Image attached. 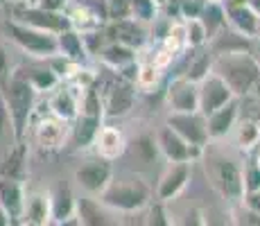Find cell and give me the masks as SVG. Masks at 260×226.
<instances>
[{"mask_svg":"<svg viewBox=\"0 0 260 226\" xmlns=\"http://www.w3.org/2000/svg\"><path fill=\"white\" fill-rule=\"evenodd\" d=\"M199 18H202L204 27H206L208 41H211V37H215L224 25H229L226 23V12H224V3H217V0H208Z\"/></svg>","mask_w":260,"mask_h":226,"instance_id":"obj_29","label":"cell"},{"mask_svg":"<svg viewBox=\"0 0 260 226\" xmlns=\"http://www.w3.org/2000/svg\"><path fill=\"white\" fill-rule=\"evenodd\" d=\"M154 140H156V149L170 163H192L194 158H202V152H204V149L186 143V140L174 132V129H170L168 124L158 129Z\"/></svg>","mask_w":260,"mask_h":226,"instance_id":"obj_10","label":"cell"},{"mask_svg":"<svg viewBox=\"0 0 260 226\" xmlns=\"http://www.w3.org/2000/svg\"><path fill=\"white\" fill-rule=\"evenodd\" d=\"M100 59H102L109 68L122 70L124 66H129V63L136 61V50L129 48V45H124V43L109 41L100 48Z\"/></svg>","mask_w":260,"mask_h":226,"instance_id":"obj_27","label":"cell"},{"mask_svg":"<svg viewBox=\"0 0 260 226\" xmlns=\"http://www.w3.org/2000/svg\"><path fill=\"white\" fill-rule=\"evenodd\" d=\"M256 163H258V168H260V156H258V160H256Z\"/></svg>","mask_w":260,"mask_h":226,"instance_id":"obj_49","label":"cell"},{"mask_svg":"<svg viewBox=\"0 0 260 226\" xmlns=\"http://www.w3.org/2000/svg\"><path fill=\"white\" fill-rule=\"evenodd\" d=\"M247 3H249V7H251L253 12H256L258 16H260V0H247Z\"/></svg>","mask_w":260,"mask_h":226,"instance_id":"obj_46","label":"cell"},{"mask_svg":"<svg viewBox=\"0 0 260 226\" xmlns=\"http://www.w3.org/2000/svg\"><path fill=\"white\" fill-rule=\"evenodd\" d=\"M104 3H107V18L109 21H120V18L129 16L127 0H104Z\"/></svg>","mask_w":260,"mask_h":226,"instance_id":"obj_39","label":"cell"},{"mask_svg":"<svg viewBox=\"0 0 260 226\" xmlns=\"http://www.w3.org/2000/svg\"><path fill=\"white\" fill-rule=\"evenodd\" d=\"M104 206L100 199H93V195L75 199V217L77 224H88V226H100V224H113L111 219H107Z\"/></svg>","mask_w":260,"mask_h":226,"instance_id":"obj_25","label":"cell"},{"mask_svg":"<svg viewBox=\"0 0 260 226\" xmlns=\"http://www.w3.org/2000/svg\"><path fill=\"white\" fill-rule=\"evenodd\" d=\"M102 118L100 115H86L77 113V118L71 122V132H68V145H73L75 149H84L88 145H93L95 134H98Z\"/></svg>","mask_w":260,"mask_h":226,"instance_id":"obj_23","label":"cell"},{"mask_svg":"<svg viewBox=\"0 0 260 226\" xmlns=\"http://www.w3.org/2000/svg\"><path fill=\"white\" fill-rule=\"evenodd\" d=\"M37 93L27 77L21 70H14L7 86L3 88V98L9 111V122H12L14 140H25L27 127L34 118V107H37Z\"/></svg>","mask_w":260,"mask_h":226,"instance_id":"obj_1","label":"cell"},{"mask_svg":"<svg viewBox=\"0 0 260 226\" xmlns=\"http://www.w3.org/2000/svg\"><path fill=\"white\" fill-rule=\"evenodd\" d=\"M208 0H179V12L183 18H199Z\"/></svg>","mask_w":260,"mask_h":226,"instance_id":"obj_38","label":"cell"},{"mask_svg":"<svg viewBox=\"0 0 260 226\" xmlns=\"http://www.w3.org/2000/svg\"><path fill=\"white\" fill-rule=\"evenodd\" d=\"M224 12H226V23L231 25L236 32L244 34L247 39L256 37L260 16L249 7L247 0H226V3H224Z\"/></svg>","mask_w":260,"mask_h":226,"instance_id":"obj_15","label":"cell"},{"mask_svg":"<svg viewBox=\"0 0 260 226\" xmlns=\"http://www.w3.org/2000/svg\"><path fill=\"white\" fill-rule=\"evenodd\" d=\"M57 52L73 59V61H77V63H84L88 50H86V45H84L82 34L73 27H66L57 34Z\"/></svg>","mask_w":260,"mask_h":226,"instance_id":"obj_26","label":"cell"},{"mask_svg":"<svg viewBox=\"0 0 260 226\" xmlns=\"http://www.w3.org/2000/svg\"><path fill=\"white\" fill-rule=\"evenodd\" d=\"M50 206H52V224H77L75 217V195L71 185L57 183L50 192Z\"/></svg>","mask_w":260,"mask_h":226,"instance_id":"obj_22","label":"cell"},{"mask_svg":"<svg viewBox=\"0 0 260 226\" xmlns=\"http://www.w3.org/2000/svg\"><path fill=\"white\" fill-rule=\"evenodd\" d=\"M249 52H251V57L256 59V63H258V68H260V41H258V39H251Z\"/></svg>","mask_w":260,"mask_h":226,"instance_id":"obj_43","label":"cell"},{"mask_svg":"<svg viewBox=\"0 0 260 226\" xmlns=\"http://www.w3.org/2000/svg\"><path fill=\"white\" fill-rule=\"evenodd\" d=\"M111 177H113L111 160L100 158V156L93 160H86V163H82L75 170V181H77V185L86 195H93V197H98V195L107 188Z\"/></svg>","mask_w":260,"mask_h":226,"instance_id":"obj_11","label":"cell"},{"mask_svg":"<svg viewBox=\"0 0 260 226\" xmlns=\"http://www.w3.org/2000/svg\"><path fill=\"white\" fill-rule=\"evenodd\" d=\"M238 217H240V219H236L238 224L260 226V210H253V208H249V206H244V204H242V210L238 213Z\"/></svg>","mask_w":260,"mask_h":226,"instance_id":"obj_41","label":"cell"},{"mask_svg":"<svg viewBox=\"0 0 260 226\" xmlns=\"http://www.w3.org/2000/svg\"><path fill=\"white\" fill-rule=\"evenodd\" d=\"M211 70L226 82L236 98H244L251 93V86L260 75L256 59L249 50H231V52H217L213 57Z\"/></svg>","mask_w":260,"mask_h":226,"instance_id":"obj_2","label":"cell"},{"mask_svg":"<svg viewBox=\"0 0 260 226\" xmlns=\"http://www.w3.org/2000/svg\"><path fill=\"white\" fill-rule=\"evenodd\" d=\"M79 93H82V90H77L73 84L59 82L57 86L52 88V95L48 98L50 113L66 120V122H73L79 113Z\"/></svg>","mask_w":260,"mask_h":226,"instance_id":"obj_13","label":"cell"},{"mask_svg":"<svg viewBox=\"0 0 260 226\" xmlns=\"http://www.w3.org/2000/svg\"><path fill=\"white\" fill-rule=\"evenodd\" d=\"M217 3H226V0H217Z\"/></svg>","mask_w":260,"mask_h":226,"instance_id":"obj_50","label":"cell"},{"mask_svg":"<svg viewBox=\"0 0 260 226\" xmlns=\"http://www.w3.org/2000/svg\"><path fill=\"white\" fill-rule=\"evenodd\" d=\"M242 185H244V192L260 190V168H258V163H251L242 170Z\"/></svg>","mask_w":260,"mask_h":226,"instance_id":"obj_37","label":"cell"},{"mask_svg":"<svg viewBox=\"0 0 260 226\" xmlns=\"http://www.w3.org/2000/svg\"><path fill=\"white\" fill-rule=\"evenodd\" d=\"M0 5H5V0H0Z\"/></svg>","mask_w":260,"mask_h":226,"instance_id":"obj_51","label":"cell"},{"mask_svg":"<svg viewBox=\"0 0 260 226\" xmlns=\"http://www.w3.org/2000/svg\"><path fill=\"white\" fill-rule=\"evenodd\" d=\"M186 37H188L190 48H202L208 41V34L202 18H186Z\"/></svg>","mask_w":260,"mask_h":226,"instance_id":"obj_35","label":"cell"},{"mask_svg":"<svg viewBox=\"0 0 260 226\" xmlns=\"http://www.w3.org/2000/svg\"><path fill=\"white\" fill-rule=\"evenodd\" d=\"M68 132H71V122L57 118V115H39L32 124V138L39 149L43 152H57L68 143Z\"/></svg>","mask_w":260,"mask_h":226,"instance_id":"obj_7","label":"cell"},{"mask_svg":"<svg viewBox=\"0 0 260 226\" xmlns=\"http://www.w3.org/2000/svg\"><path fill=\"white\" fill-rule=\"evenodd\" d=\"M12 73H14V68H12V63H9L7 48L0 43V90L7 86V82H9V77H12Z\"/></svg>","mask_w":260,"mask_h":226,"instance_id":"obj_40","label":"cell"},{"mask_svg":"<svg viewBox=\"0 0 260 226\" xmlns=\"http://www.w3.org/2000/svg\"><path fill=\"white\" fill-rule=\"evenodd\" d=\"M129 5V16L136 18L141 23H152L156 21L158 3L156 0H127Z\"/></svg>","mask_w":260,"mask_h":226,"instance_id":"obj_32","label":"cell"},{"mask_svg":"<svg viewBox=\"0 0 260 226\" xmlns=\"http://www.w3.org/2000/svg\"><path fill=\"white\" fill-rule=\"evenodd\" d=\"M206 154V152H204ZM204 170L211 185L222 195L224 199L238 204L244 195L242 185V168L233 158L224 156L222 152H208L204 158Z\"/></svg>","mask_w":260,"mask_h":226,"instance_id":"obj_4","label":"cell"},{"mask_svg":"<svg viewBox=\"0 0 260 226\" xmlns=\"http://www.w3.org/2000/svg\"><path fill=\"white\" fill-rule=\"evenodd\" d=\"M100 95H102V115L120 118V115H127L132 111L134 98H136V84L118 75L113 82H109L104 86V93Z\"/></svg>","mask_w":260,"mask_h":226,"instance_id":"obj_8","label":"cell"},{"mask_svg":"<svg viewBox=\"0 0 260 226\" xmlns=\"http://www.w3.org/2000/svg\"><path fill=\"white\" fill-rule=\"evenodd\" d=\"M7 132H12V122H9V111L7 104H5L3 90H0V136H5Z\"/></svg>","mask_w":260,"mask_h":226,"instance_id":"obj_42","label":"cell"},{"mask_svg":"<svg viewBox=\"0 0 260 226\" xmlns=\"http://www.w3.org/2000/svg\"><path fill=\"white\" fill-rule=\"evenodd\" d=\"M25 154H27V145H25V140H14V149H9L5 160L0 163V177L23 179Z\"/></svg>","mask_w":260,"mask_h":226,"instance_id":"obj_28","label":"cell"},{"mask_svg":"<svg viewBox=\"0 0 260 226\" xmlns=\"http://www.w3.org/2000/svg\"><path fill=\"white\" fill-rule=\"evenodd\" d=\"M168 104L170 111H199V93L197 82L188 77H177L168 86Z\"/></svg>","mask_w":260,"mask_h":226,"instance_id":"obj_16","label":"cell"},{"mask_svg":"<svg viewBox=\"0 0 260 226\" xmlns=\"http://www.w3.org/2000/svg\"><path fill=\"white\" fill-rule=\"evenodd\" d=\"M158 79H161V68L156 66V63H138V73H136V84L141 88H154L158 84Z\"/></svg>","mask_w":260,"mask_h":226,"instance_id":"obj_36","label":"cell"},{"mask_svg":"<svg viewBox=\"0 0 260 226\" xmlns=\"http://www.w3.org/2000/svg\"><path fill=\"white\" fill-rule=\"evenodd\" d=\"M190 174H192L190 163H170V168L163 172L161 181H158L156 197L161 199V202H170V199L179 197V195L186 190Z\"/></svg>","mask_w":260,"mask_h":226,"instance_id":"obj_17","label":"cell"},{"mask_svg":"<svg viewBox=\"0 0 260 226\" xmlns=\"http://www.w3.org/2000/svg\"><path fill=\"white\" fill-rule=\"evenodd\" d=\"M66 18H68V27L77 29L79 34L86 32H95V29H102V25L107 18L100 16L95 9H91L86 3H75V5H66Z\"/></svg>","mask_w":260,"mask_h":226,"instance_id":"obj_21","label":"cell"},{"mask_svg":"<svg viewBox=\"0 0 260 226\" xmlns=\"http://www.w3.org/2000/svg\"><path fill=\"white\" fill-rule=\"evenodd\" d=\"M236 138L238 145L242 149H251L260 143V122H253V120H244V122L236 124Z\"/></svg>","mask_w":260,"mask_h":226,"instance_id":"obj_33","label":"cell"},{"mask_svg":"<svg viewBox=\"0 0 260 226\" xmlns=\"http://www.w3.org/2000/svg\"><path fill=\"white\" fill-rule=\"evenodd\" d=\"M9 224H14V219H12V215L7 213V210L0 206V226H9Z\"/></svg>","mask_w":260,"mask_h":226,"instance_id":"obj_44","label":"cell"},{"mask_svg":"<svg viewBox=\"0 0 260 226\" xmlns=\"http://www.w3.org/2000/svg\"><path fill=\"white\" fill-rule=\"evenodd\" d=\"M107 41H118L124 43L129 48L138 50L141 45L147 41V32H145V25L136 18L127 16V18H120V21H111V25L107 27Z\"/></svg>","mask_w":260,"mask_h":226,"instance_id":"obj_18","label":"cell"},{"mask_svg":"<svg viewBox=\"0 0 260 226\" xmlns=\"http://www.w3.org/2000/svg\"><path fill=\"white\" fill-rule=\"evenodd\" d=\"M95 152H98L100 158L107 160H116L118 156H122L124 149H127V138H124L122 129L111 127V124H100L98 134H95Z\"/></svg>","mask_w":260,"mask_h":226,"instance_id":"obj_20","label":"cell"},{"mask_svg":"<svg viewBox=\"0 0 260 226\" xmlns=\"http://www.w3.org/2000/svg\"><path fill=\"white\" fill-rule=\"evenodd\" d=\"M197 93H199V111L204 115L213 113L215 109H219L222 104H226L229 100H233V90L226 86L219 75H215L213 70H208L202 79L197 82Z\"/></svg>","mask_w":260,"mask_h":226,"instance_id":"obj_12","label":"cell"},{"mask_svg":"<svg viewBox=\"0 0 260 226\" xmlns=\"http://www.w3.org/2000/svg\"><path fill=\"white\" fill-rule=\"evenodd\" d=\"M12 12H14V21L32 25V27L46 29V32L59 34L61 29L68 27V18L63 12L59 9H48L41 5H27V3H12Z\"/></svg>","mask_w":260,"mask_h":226,"instance_id":"obj_6","label":"cell"},{"mask_svg":"<svg viewBox=\"0 0 260 226\" xmlns=\"http://www.w3.org/2000/svg\"><path fill=\"white\" fill-rule=\"evenodd\" d=\"M240 118V102L238 98L229 100L226 104H222L219 109H215L213 113L206 115V132H208V140H219L224 136H229L236 129Z\"/></svg>","mask_w":260,"mask_h":226,"instance_id":"obj_14","label":"cell"},{"mask_svg":"<svg viewBox=\"0 0 260 226\" xmlns=\"http://www.w3.org/2000/svg\"><path fill=\"white\" fill-rule=\"evenodd\" d=\"M98 199L111 210L138 213L152 202V188L143 177L122 174V177H111L107 188L98 195Z\"/></svg>","mask_w":260,"mask_h":226,"instance_id":"obj_3","label":"cell"},{"mask_svg":"<svg viewBox=\"0 0 260 226\" xmlns=\"http://www.w3.org/2000/svg\"><path fill=\"white\" fill-rule=\"evenodd\" d=\"M163 48L177 57L181 50L188 48V37H186V21H177L168 25V32L163 34Z\"/></svg>","mask_w":260,"mask_h":226,"instance_id":"obj_30","label":"cell"},{"mask_svg":"<svg viewBox=\"0 0 260 226\" xmlns=\"http://www.w3.org/2000/svg\"><path fill=\"white\" fill-rule=\"evenodd\" d=\"M211 63H213V57L211 52H199V54H192L190 57V63L186 68V73H183V77L192 79V82H199V79L204 77V75L211 70Z\"/></svg>","mask_w":260,"mask_h":226,"instance_id":"obj_34","label":"cell"},{"mask_svg":"<svg viewBox=\"0 0 260 226\" xmlns=\"http://www.w3.org/2000/svg\"><path fill=\"white\" fill-rule=\"evenodd\" d=\"M251 93H253V95H256V98L260 100V75L256 77V82H253V86H251Z\"/></svg>","mask_w":260,"mask_h":226,"instance_id":"obj_45","label":"cell"},{"mask_svg":"<svg viewBox=\"0 0 260 226\" xmlns=\"http://www.w3.org/2000/svg\"><path fill=\"white\" fill-rule=\"evenodd\" d=\"M168 127L174 129L186 143L204 149L208 145L206 115L202 111H172L168 115Z\"/></svg>","mask_w":260,"mask_h":226,"instance_id":"obj_9","label":"cell"},{"mask_svg":"<svg viewBox=\"0 0 260 226\" xmlns=\"http://www.w3.org/2000/svg\"><path fill=\"white\" fill-rule=\"evenodd\" d=\"M12 3H27V0H5V5H12Z\"/></svg>","mask_w":260,"mask_h":226,"instance_id":"obj_47","label":"cell"},{"mask_svg":"<svg viewBox=\"0 0 260 226\" xmlns=\"http://www.w3.org/2000/svg\"><path fill=\"white\" fill-rule=\"evenodd\" d=\"M253 39H258V41H260V21H258V29H256V37H253Z\"/></svg>","mask_w":260,"mask_h":226,"instance_id":"obj_48","label":"cell"},{"mask_svg":"<svg viewBox=\"0 0 260 226\" xmlns=\"http://www.w3.org/2000/svg\"><path fill=\"white\" fill-rule=\"evenodd\" d=\"M3 32L9 37V41L14 45H18L29 57L48 59V57H52V54H57V34H52V32L18 23V21H14V18L3 23Z\"/></svg>","mask_w":260,"mask_h":226,"instance_id":"obj_5","label":"cell"},{"mask_svg":"<svg viewBox=\"0 0 260 226\" xmlns=\"http://www.w3.org/2000/svg\"><path fill=\"white\" fill-rule=\"evenodd\" d=\"M21 73L32 82V86L37 90H52L59 84L57 75L48 68V63L43 68H27V70H21Z\"/></svg>","mask_w":260,"mask_h":226,"instance_id":"obj_31","label":"cell"},{"mask_svg":"<svg viewBox=\"0 0 260 226\" xmlns=\"http://www.w3.org/2000/svg\"><path fill=\"white\" fill-rule=\"evenodd\" d=\"M25 202V185L21 179H9L0 177V206L12 215L14 222H21Z\"/></svg>","mask_w":260,"mask_h":226,"instance_id":"obj_24","label":"cell"},{"mask_svg":"<svg viewBox=\"0 0 260 226\" xmlns=\"http://www.w3.org/2000/svg\"><path fill=\"white\" fill-rule=\"evenodd\" d=\"M23 224L32 226H46L52 224V206H50V192L37 190V192H25L23 202V213H21Z\"/></svg>","mask_w":260,"mask_h":226,"instance_id":"obj_19","label":"cell"}]
</instances>
